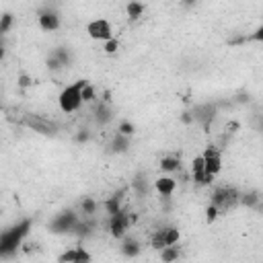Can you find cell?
<instances>
[{
  "label": "cell",
  "mask_w": 263,
  "mask_h": 263,
  "mask_svg": "<svg viewBox=\"0 0 263 263\" xmlns=\"http://www.w3.org/2000/svg\"><path fill=\"white\" fill-rule=\"evenodd\" d=\"M39 27L43 31H55V29H60V16H58V12H53V10L39 12Z\"/></svg>",
  "instance_id": "cell-12"
},
{
  "label": "cell",
  "mask_w": 263,
  "mask_h": 263,
  "mask_svg": "<svg viewBox=\"0 0 263 263\" xmlns=\"http://www.w3.org/2000/svg\"><path fill=\"white\" fill-rule=\"evenodd\" d=\"M12 25V14H2L0 16V35H4Z\"/></svg>",
  "instance_id": "cell-20"
},
{
  "label": "cell",
  "mask_w": 263,
  "mask_h": 263,
  "mask_svg": "<svg viewBox=\"0 0 263 263\" xmlns=\"http://www.w3.org/2000/svg\"><path fill=\"white\" fill-rule=\"evenodd\" d=\"M86 33L90 39H99V41H109L113 39V29L109 25L107 18H95L86 25Z\"/></svg>",
  "instance_id": "cell-5"
},
{
  "label": "cell",
  "mask_w": 263,
  "mask_h": 263,
  "mask_svg": "<svg viewBox=\"0 0 263 263\" xmlns=\"http://www.w3.org/2000/svg\"><path fill=\"white\" fill-rule=\"evenodd\" d=\"M121 251H123V255H127V257H136V255L140 253V242H138V240H125Z\"/></svg>",
  "instance_id": "cell-17"
},
{
  "label": "cell",
  "mask_w": 263,
  "mask_h": 263,
  "mask_svg": "<svg viewBox=\"0 0 263 263\" xmlns=\"http://www.w3.org/2000/svg\"><path fill=\"white\" fill-rule=\"evenodd\" d=\"M84 86H86V82H84V80H78V82L66 86V88L60 92L58 103H60V109H62L64 113H74V111L80 109V105H82V88H84Z\"/></svg>",
  "instance_id": "cell-2"
},
{
  "label": "cell",
  "mask_w": 263,
  "mask_h": 263,
  "mask_svg": "<svg viewBox=\"0 0 263 263\" xmlns=\"http://www.w3.org/2000/svg\"><path fill=\"white\" fill-rule=\"evenodd\" d=\"M58 263H90V255L82 247H76V249H68L66 253H62L58 257Z\"/></svg>",
  "instance_id": "cell-9"
},
{
  "label": "cell",
  "mask_w": 263,
  "mask_h": 263,
  "mask_svg": "<svg viewBox=\"0 0 263 263\" xmlns=\"http://www.w3.org/2000/svg\"><path fill=\"white\" fill-rule=\"evenodd\" d=\"M142 12H144V4H140V2L127 4V16L129 18H138V16H142Z\"/></svg>",
  "instance_id": "cell-19"
},
{
  "label": "cell",
  "mask_w": 263,
  "mask_h": 263,
  "mask_svg": "<svg viewBox=\"0 0 263 263\" xmlns=\"http://www.w3.org/2000/svg\"><path fill=\"white\" fill-rule=\"evenodd\" d=\"M132 220H134V218H132L129 214H125L123 210L117 212V214H113L111 220H109V232H111L115 238H121V236L125 234V230H127V226H129Z\"/></svg>",
  "instance_id": "cell-7"
},
{
  "label": "cell",
  "mask_w": 263,
  "mask_h": 263,
  "mask_svg": "<svg viewBox=\"0 0 263 263\" xmlns=\"http://www.w3.org/2000/svg\"><path fill=\"white\" fill-rule=\"evenodd\" d=\"M179 158H175V156H166V158H162L160 160V168L162 171H177L179 168Z\"/></svg>",
  "instance_id": "cell-18"
},
{
  "label": "cell",
  "mask_w": 263,
  "mask_h": 263,
  "mask_svg": "<svg viewBox=\"0 0 263 263\" xmlns=\"http://www.w3.org/2000/svg\"><path fill=\"white\" fill-rule=\"evenodd\" d=\"M123 193H125V191H119L117 195H113V197H109V199L105 201V210H107L109 216L121 212V195H123Z\"/></svg>",
  "instance_id": "cell-14"
},
{
  "label": "cell",
  "mask_w": 263,
  "mask_h": 263,
  "mask_svg": "<svg viewBox=\"0 0 263 263\" xmlns=\"http://www.w3.org/2000/svg\"><path fill=\"white\" fill-rule=\"evenodd\" d=\"M238 201L245 203V205H255L259 201V197H257V193H245V195H240Z\"/></svg>",
  "instance_id": "cell-21"
},
{
  "label": "cell",
  "mask_w": 263,
  "mask_h": 263,
  "mask_svg": "<svg viewBox=\"0 0 263 263\" xmlns=\"http://www.w3.org/2000/svg\"><path fill=\"white\" fill-rule=\"evenodd\" d=\"M201 158H203L205 175L216 177V175L222 171V156H220V152H218L214 146H208V150L201 154Z\"/></svg>",
  "instance_id": "cell-6"
},
{
  "label": "cell",
  "mask_w": 263,
  "mask_h": 263,
  "mask_svg": "<svg viewBox=\"0 0 263 263\" xmlns=\"http://www.w3.org/2000/svg\"><path fill=\"white\" fill-rule=\"evenodd\" d=\"M4 58V47H2V43H0V60Z\"/></svg>",
  "instance_id": "cell-29"
},
{
  "label": "cell",
  "mask_w": 263,
  "mask_h": 263,
  "mask_svg": "<svg viewBox=\"0 0 263 263\" xmlns=\"http://www.w3.org/2000/svg\"><path fill=\"white\" fill-rule=\"evenodd\" d=\"M117 47H119V41H117V39H109V41H105V51H107V53H115Z\"/></svg>",
  "instance_id": "cell-24"
},
{
  "label": "cell",
  "mask_w": 263,
  "mask_h": 263,
  "mask_svg": "<svg viewBox=\"0 0 263 263\" xmlns=\"http://www.w3.org/2000/svg\"><path fill=\"white\" fill-rule=\"evenodd\" d=\"M191 171H193V181L199 183V185H210L214 177L205 175V168H203V158L201 156H195L193 162H191Z\"/></svg>",
  "instance_id": "cell-11"
},
{
  "label": "cell",
  "mask_w": 263,
  "mask_h": 263,
  "mask_svg": "<svg viewBox=\"0 0 263 263\" xmlns=\"http://www.w3.org/2000/svg\"><path fill=\"white\" fill-rule=\"evenodd\" d=\"M127 146H129L127 138H125V136H121V134H115V138H113V142H111V148H113L115 152H123Z\"/></svg>",
  "instance_id": "cell-16"
},
{
  "label": "cell",
  "mask_w": 263,
  "mask_h": 263,
  "mask_svg": "<svg viewBox=\"0 0 263 263\" xmlns=\"http://www.w3.org/2000/svg\"><path fill=\"white\" fill-rule=\"evenodd\" d=\"M119 134H121V136H125V138H127V136H132V134H134V125H132V123H127V121H123V123L119 125Z\"/></svg>",
  "instance_id": "cell-25"
},
{
  "label": "cell",
  "mask_w": 263,
  "mask_h": 263,
  "mask_svg": "<svg viewBox=\"0 0 263 263\" xmlns=\"http://www.w3.org/2000/svg\"><path fill=\"white\" fill-rule=\"evenodd\" d=\"M181 238V232L175 228V226H166V228H158L156 232H152L150 236V245L158 251H162L164 247H173L177 245Z\"/></svg>",
  "instance_id": "cell-4"
},
{
  "label": "cell",
  "mask_w": 263,
  "mask_h": 263,
  "mask_svg": "<svg viewBox=\"0 0 263 263\" xmlns=\"http://www.w3.org/2000/svg\"><path fill=\"white\" fill-rule=\"evenodd\" d=\"M92 99H95V90H92V86L86 84V86L82 88V103H84V101H92Z\"/></svg>",
  "instance_id": "cell-26"
},
{
  "label": "cell",
  "mask_w": 263,
  "mask_h": 263,
  "mask_svg": "<svg viewBox=\"0 0 263 263\" xmlns=\"http://www.w3.org/2000/svg\"><path fill=\"white\" fill-rule=\"evenodd\" d=\"M76 224H78L76 214L66 212V214H60V216L53 220L51 228H53L55 232H68V230H74V226H76Z\"/></svg>",
  "instance_id": "cell-10"
},
{
  "label": "cell",
  "mask_w": 263,
  "mask_h": 263,
  "mask_svg": "<svg viewBox=\"0 0 263 263\" xmlns=\"http://www.w3.org/2000/svg\"><path fill=\"white\" fill-rule=\"evenodd\" d=\"M95 210H97L95 199H90V197L82 199V212H84V214H95Z\"/></svg>",
  "instance_id": "cell-22"
},
{
  "label": "cell",
  "mask_w": 263,
  "mask_h": 263,
  "mask_svg": "<svg viewBox=\"0 0 263 263\" xmlns=\"http://www.w3.org/2000/svg\"><path fill=\"white\" fill-rule=\"evenodd\" d=\"M29 84H31V78H29V76H25V74H23V76H21V78H18V86H23V88H27V86H29Z\"/></svg>",
  "instance_id": "cell-28"
},
{
  "label": "cell",
  "mask_w": 263,
  "mask_h": 263,
  "mask_svg": "<svg viewBox=\"0 0 263 263\" xmlns=\"http://www.w3.org/2000/svg\"><path fill=\"white\" fill-rule=\"evenodd\" d=\"M109 109L105 107V105H99V109H97V119L101 121V123H105V121H109Z\"/></svg>",
  "instance_id": "cell-23"
},
{
  "label": "cell",
  "mask_w": 263,
  "mask_h": 263,
  "mask_svg": "<svg viewBox=\"0 0 263 263\" xmlns=\"http://www.w3.org/2000/svg\"><path fill=\"white\" fill-rule=\"evenodd\" d=\"M175 187H177V181H175V179H171V177H160V179H156V181H154V189H156L162 197L173 195Z\"/></svg>",
  "instance_id": "cell-13"
},
{
  "label": "cell",
  "mask_w": 263,
  "mask_h": 263,
  "mask_svg": "<svg viewBox=\"0 0 263 263\" xmlns=\"http://www.w3.org/2000/svg\"><path fill=\"white\" fill-rule=\"evenodd\" d=\"M205 214H208V222H214V220H216V216H218V210H216L214 205H210Z\"/></svg>",
  "instance_id": "cell-27"
},
{
  "label": "cell",
  "mask_w": 263,
  "mask_h": 263,
  "mask_svg": "<svg viewBox=\"0 0 263 263\" xmlns=\"http://www.w3.org/2000/svg\"><path fill=\"white\" fill-rule=\"evenodd\" d=\"M25 125L31 127L33 132H39V134H55V123L41 117V115H27L25 117Z\"/></svg>",
  "instance_id": "cell-8"
},
{
  "label": "cell",
  "mask_w": 263,
  "mask_h": 263,
  "mask_svg": "<svg viewBox=\"0 0 263 263\" xmlns=\"http://www.w3.org/2000/svg\"><path fill=\"white\" fill-rule=\"evenodd\" d=\"M240 199V193L234 187H218L212 193V205L218 212H228L230 208H234Z\"/></svg>",
  "instance_id": "cell-3"
},
{
  "label": "cell",
  "mask_w": 263,
  "mask_h": 263,
  "mask_svg": "<svg viewBox=\"0 0 263 263\" xmlns=\"http://www.w3.org/2000/svg\"><path fill=\"white\" fill-rule=\"evenodd\" d=\"M181 257V249L179 247H164L162 251H160V259L164 261V263H173L175 259H179Z\"/></svg>",
  "instance_id": "cell-15"
},
{
  "label": "cell",
  "mask_w": 263,
  "mask_h": 263,
  "mask_svg": "<svg viewBox=\"0 0 263 263\" xmlns=\"http://www.w3.org/2000/svg\"><path fill=\"white\" fill-rule=\"evenodd\" d=\"M29 228H31V222H29V220H23V222H18L16 226L4 230V232L0 234V257L12 255V253L21 247V242H23V238L27 236Z\"/></svg>",
  "instance_id": "cell-1"
}]
</instances>
